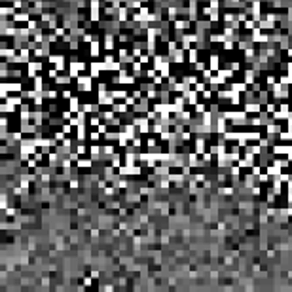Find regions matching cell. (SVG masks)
<instances>
[{
    "instance_id": "6da1fadb",
    "label": "cell",
    "mask_w": 292,
    "mask_h": 292,
    "mask_svg": "<svg viewBox=\"0 0 292 292\" xmlns=\"http://www.w3.org/2000/svg\"><path fill=\"white\" fill-rule=\"evenodd\" d=\"M89 57H91V59H99V57H101V44H99V38H95L93 42H89Z\"/></svg>"
},
{
    "instance_id": "7a4b0ae2",
    "label": "cell",
    "mask_w": 292,
    "mask_h": 292,
    "mask_svg": "<svg viewBox=\"0 0 292 292\" xmlns=\"http://www.w3.org/2000/svg\"><path fill=\"white\" fill-rule=\"evenodd\" d=\"M80 105H82V101H80V97H78V93L74 97H70L69 99V110H70V114H78V112H80Z\"/></svg>"
},
{
    "instance_id": "3957f363",
    "label": "cell",
    "mask_w": 292,
    "mask_h": 292,
    "mask_svg": "<svg viewBox=\"0 0 292 292\" xmlns=\"http://www.w3.org/2000/svg\"><path fill=\"white\" fill-rule=\"evenodd\" d=\"M103 46H105V51H112L114 49V34H105V40H103Z\"/></svg>"
},
{
    "instance_id": "277c9868",
    "label": "cell",
    "mask_w": 292,
    "mask_h": 292,
    "mask_svg": "<svg viewBox=\"0 0 292 292\" xmlns=\"http://www.w3.org/2000/svg\"><path fill=\"white\" fill-rule=\"evenodd\" d=\"M59 127H61V131H63L65 135H72V133H74V127L70 125V123H69V121H63V123H61V125H59Z\"/></svg>"
},
{
    "instance_id": "5b68a950",
    "label": "cell",
    "mask_w": 292,
    "mask_h": 292,
    "mask_svg": "<svg viewBox=\"0 0 292 292\" xmlns=\"http://www.w3.org/2000/svg\"><path fill=\"white\" fill-rule=\"evenodd\" d=\"M87 139L93 140V142H99V140H101V133H99V131H89V133H87Z\"/></svg>"
},
{
    "instance_id": "8992f818",
    "label": "cell",
    "mask_w": 292,
    "mask_h": 292,
    "mask_svg": "<svg viewBox=\"0 0 292 292\" xmlns=\"http://www.w3.org/2000/svg\"><path fill=\"white\" fill-rule=\"evenodd\" d=\"M0 243H2V237H0Z\"/></svg>"
}]
</instances>
